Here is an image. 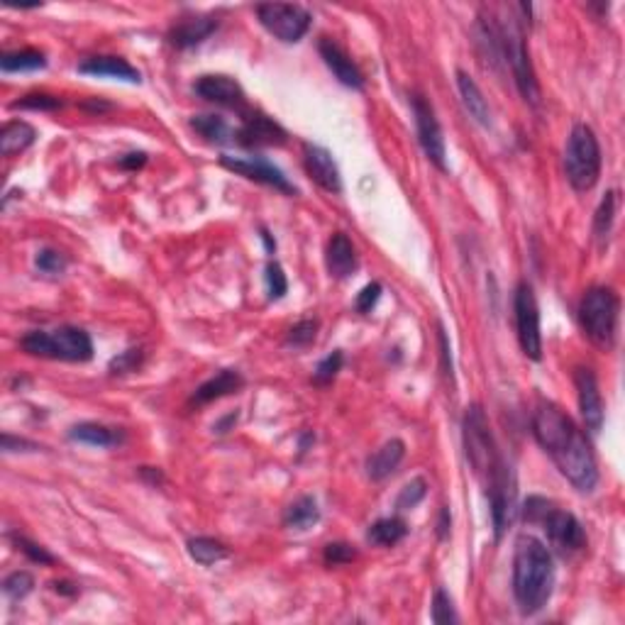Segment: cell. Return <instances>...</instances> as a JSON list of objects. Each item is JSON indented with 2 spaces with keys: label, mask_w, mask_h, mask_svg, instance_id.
<instances>
[{
  "label": "cell",
  "mask_w": 625,
  "mask_h": 625,
  "mask_svg": "<svg viewBox=\"0 0 625 625\" xmlns=\"http://www.w3.org/2000/svg\"><path fill=\"white\" fill-rule=\"evenodd\" d=\"M462 440H465L466 459H469L476 479L481 481V487L488 496L496 540H501V535L511 523L516 487H513L511 469L506 465V459L501 457V450L496 445L487 413L481 405L466 408L465 423H462Z\"/></svg>",
  "instance_id": "6da1fadb"
},
{
  "label": "cell",
  "mask_w": 625,
  "mask_h": 625,
  "mask_svg": "<svg viewBox=\"0 0 625 625\" xmlns=\"http://www.w3.org/2000/svg\"><path fill=\"white\" fill-rule=\"evenodd\" d=\"M533 435L557 469L581 494H591L599 484V465L587 435L559 405L540 401L533 413Z\"/></svg>",
  "instance_id": "7a4b0ae2"
},
{
  "label": "cell",
  "mask_w": 625,
  "mask_h": 625,
  "mask_svg": "<svg viewBox=\"0 0 625 625\" xmlns=\"http://www.w3.org/2000/svg\"><path fill=\"white\" fill-rule=\"evenodd\" d=\"M555 589V562L545 542L520 535L513 555V596L523 616H533L548 606Z\"/></svg>",
  "instance_id": "3957f363"
},
{
  "label": "cell",
  "mask_w": 625,
  "mask_h": 625,
  "mask_svg": "<svg viewBox=\"0 0 625 625\" xmlns=\"http://www.w3.org/2000/svg\"><path fill=\"white\" fill-rule=\"evenodd\" d=\"M491 17V25H494L496 45H498V52H501V59L511 67V74L516 78V86H518L520 96L530 103V106H540V84H538V77H535L533 61H530V54H528L526 37H523V20L513 15L508 10V15H494Z\"/></svg>",
  "instance_id": "277c9868"
},
{
  "label": "cell",
  "mask_w": 625,
  "mask_h": 625,
  "mask_svg": "<svg viewBox=\"0 0 625 625\" xmlns=\"http://www.w3.org/2000/svg\"><path fill=\"white\" fill-rule=\"evenodd\" d=\"M565 174L574 191H591L601 176V145L596 132L579 122L569 132L565 147Z\"/></svg>",
  "instance_id": "5b68a950"
},
{
  "label": "cell",
  "mask_w": 625,
  "mask_h": 625,
  "mask_svg": "<svg viewBox=\"0 0 625 625\" xmlns=\"http://www.w3.org/2000/svg\"><path fill=\"white\" fill-rule=\"evenodd\" d=\"M27 354L45 359H61V362H88L93 357V340L91 335L81 328H64L56 330H32L20 340Z\"/></svg>",
  "instance_id": "8992f818"
},
{
  "label": "cell",
  "mask_w": 625,
  "mask_h": 625,
  "mask_svg": "<svg viewBox=\"0 0 625 625\" xmlns=\"http://www.w3.org/2000/svg\"><path fill=\"white\" fill-rule=\"evenodd\" d=\"M618 312H620V301L613 289L594 286L584 293L579 303V323L584 335L596 347L603 350L613 347L618 333Z\"/></svg>",
  "instance_id": "52a82bcc"
},
{
  "label": "cell",
  "mask_w": 625,
  "mask_h": 625,
  "mask_svg": "<svg viewBox=\"0 0 625 625\" xmlns=\"http://www.w3.org/2000/svg\"><path fill=\"white\" fill-rule=\"evenodd\" d=\"M257 17H260L261 27L282 39L286 45L301 42L311 30L312 17L311 13L301 5H291V3H261L257 5Z\"/></svg>",
  "instance_id": "ba28073f"
},
{
  "label": "cell",
  "mask_w": 625,
  "mask_h": 625,
  "mask_svg": "<svg viewBox=\"0 0 625 625\" xmlns=\"http://www.w3.org/2000/svg\"><path fill=\"white\" fill-rule=\"evenodd\" d=\"M513 311H516V330H518L520 350L528 359L540 362L542 357V335H540V308L530 283H518L516 298H513Z\"/></svg>",
  "instance_id": "9c48e42d"
},
{
  "label": "cell",
  "mask_w": 625,
  "mask_h": 625,
  "mask_svg": "<svg viewBox=\"0 0 625 625\" xmlns=\"http://www.w3.org/2000/svg\"><path fill=\"white\" fill-rule=\"evenodd\" d=\"M413 115H415V128L423 152L440 171H447V147L440 122L435 118L433 106L423 96H413Z\"/></svg>",
  "instance_id": "30bf717a"
},
{
  "label": "cell",
  "mask_w": 625,
  "mask_h": 625,
  "mask_svg": "<svg viewBox=\"0 0 625 625\" xmlns=\"http://www.w3.org/2000/svg\"><path fill=\"white\" fill-rule=\"evenodd\" d=\"M220 164L228 171L237 176H244L250 181L264 183V186H272L276 191L286 193V196H296V186L286 179L282 169L274 167L272 161L261 159V157H230V154H222Z\"/></svg>",
  "instance_id": "8fae6325"
},
{
  "label": "cell",
  "mask_w": 625,
  "mask_h": 625,
  "mask_svg": "<svg viewBox=\"0 0 625 625\" xmlns=\"http://www.w3.org/2000/svg\"><path fill=\"white\" fill-rule=\"evenodd\" d=\"M540 526L545 528L548 533V540L552 542V548L559 552V555H574V552H581L584 545H587V533L572 513L559 511V508H549L548 516L540 520Z\"/></svg>",
  "instance_id": "7c38bea8"
},
{
  "label": "cell",
  "mask_w": 625,
  "mask_h": 625,
  "mask_svg": "<svg viewBox=\"0 0 625 625\" xmlns=\"http://www.w3.org/2000/svg\"><path fill=\"white\" fill-rule=\"evenodd\" d=\"M286 130L269 115L257 113V110H244L242 125L237 128V145L247 149H261V147H282L286 145Z\"/></svg>",
  "instance_id": "4fadbf2b"
},
{
  "label": "cell",
  "mask_w": 625,
  "mask_h": 625,
  "mask_svg": "<svg viewBox=\"0 0 625 625\" xmlns=\"http://www.w3.org/2000/svg\"><path fill=\"white\" fill-rule=\"evenodd\" d=\"M196 96H200L208 103L222 108H235V110H247V96H244L242 86L237 84L232 77L225 74H206L193 84Z\"/></svg>",
  "instance_id": "5bb4252c"
},
{
  "label": "cell",
  "mask_w": 625,
  "mask_h": 625,
  "mask_svg": "<svg viewBox=\"0 0 625 625\" xmlns=\"http://www.w3.org/2000/svg\"><path fill=\"white\" fill-rule=\"evenodd\" d=\"M574 384H577V396H579L581 418L587 423L589 433H599L603 425V398L599 391L596 374L589 366H579L574 372Z\"/></svg>",
  "instance_id": "9a60e30c"
},
{
  "label": "cell",
  "mask_w": 625,
  "mask_h": 625,
  "mask_svg": "<svg viewBox=\"0 0 625 625\" xmlns=\"http://www.w3.org/2000/svg\"><path fill=\"white\" fill-rule=\"evenodd\" d=\"M303 161L308 174L323 191L328 193H340L343 191V176H340V169H337L333 154L321 145H303Z\"/></svg>",
  "instance_id": "2e32d148"
},
{
  "label": "cell",
  "mask_w": 625,
  "mask_h": 625,
  "mask_svg": "<svg viewBox=\"0 0 625 625\" xmlns=\"http://www.w3.org/2000/svg\"><path fill=\"white\" fill-rule=\"evenodd\" d=\"M318 52H321L325 67L335 74V78L340 84L347 86V88H354V91H362V88H364V77H362V71H359L357 64L352 61L350 54L344 52L337 42L323 37L321 42H318Z\"/></svg>",
  "instance_id": "e0dca14e"
},
{
  "label": "cell",
  "mask_w": 625,
  "mask_h": 625,
  "mask_svg": "<svg viewBox=\"0 0 625 625\" xmlns=\"http://www.w3.org/2000/svg\"><path fill=\"white\" fill-rule=\"evenodd\" d=\"M78 74L98 78H115V81H125V84H139L142 74H139L130 61L120 59V56H91L78 64Z\"/></svg>",
  "instance_id": "ac0fdd59"
},
{
  "label": "cell",
  "mask_w": 625,
  "mask_h": 625,
  "mask_svg": "<svg viewBox=\"0 0 625 625\" xmlns=\"http://www.w3.org/2000/svg\"><path fill=\"white\" fill-rule=\"evenodd\" d=\"M218 30V20L213 15H191L181 17L179 23L169 30V42L176 49H189V46L200 45Z\"/></svg>",
  "instance_id": "d6986e66"
},
{
  "label": "cell",
  "mask_w": 625,
  "mask_h": 625,
  "mask_svg": "<svg viewBox=\"0 0 625 625\" xmlns=\"http://www.w3.org/2000/svg\"><path fill=\"white\" fill-rule=\"evenodd\" d=\"M244 386L242 374L235 372V369H222L215 376H210L208 382H203L199 389L193 391L191 404L193 405H206L213 404L218 398H225L230 394H237V391Z\"/></svg>",
  "instance_id": "ffe728a7"
},
{
  "label": "cell",
  "mask_w": 625,
  "mask_h": 625,
  "mask_svg": "<svg viewBox=\"0 0 625 625\" xmlns=\"http://www.w3.org/2000/svg\"><path fill=\"white\" fill-rule=\"evenodd\" d=\"M325 264H328L330 276H335V279H347L357 272V252H354V244L350 242V237L343 235V232H335L330 237Z\"/></svg>",
  "instance_id": "44dd1931"
},
{
  "label": "cell",
  "mask_w": 625,
  "mask_h": 625,
  "mask_svg": "<svg viewBox=\"0 0 625 625\" xmlns=\"http://www.w3.org/2000/svg\"><path fill=\"white\" fill-rule=\"evenodd\" d=\"M404 457H405L404 440L394 437V440H389V443H384L379 450L374 452V455H369V459H366V474H369V479L384 481L386 476H391V474L398 469V465L404 462Z\"/></svg>",
  "instance_id": "7402d4cb"
},
{
  "label": "cell",
  "mask_w": 625,
  "mask_h": 625,
  "mask_svg": "<svg viewBox=\"0 0 625 625\" xmlns=\"http://www.w3.org/2000/svg\"><path fill=\"white\" fill-rule=\"evenodd\" d=\"M457 88L459 96H462V103H465L466 108V113L472 115L481 128H488V125H491V108H488L487 98H484V93H481V88L476 86V81L462 69L457 71Z\"/></svg>",
  "instance_id": "603a6c76"
},
{
  "label": "cell",
  "mask_w": 625,
  "mask_h": 625,
  "mask_svg": "<svg viewBox=\"0 0 625 625\" xmlns=\"http://www.w3.org/2000/svg\"><path fill=\"white\" fill-rule=\"evenodd\" d=\"M35 139H37V130L32 128L30 122H5L3 130H0V154H3V157H13V154L25 152L27 147L35 145Z\"/></svg>",
  "instance_id": "cb8c5ba5"
},
{
  "label": "cell",
  "mask_w": 625,
  "mask_h": 625,
  "mask_svg": "<svg viewBox=\"0 0 625 625\" xmlns=\"http://www.w3.org/2000/svg\"><path fill=\"white\" fill-rule=\"evenodd\" d=\"M69 437L74 443L91 445V447H115L125 440L122 430L100 425V423H78L69 430Z\"/></svg>",
  "instance_id": "d4e9b609"
},
{
  "label": "cell",
  "mask_w": 625,
  "mask_h": 625,
  "mask_svg": "<svg viewBox=\"0 0 625 625\" xmlns=\"http://www.w3.org/2000/svg\"><path fill=\"white\" fill-rule=\"evenodd\" d=\"M191 128L210 145H235L237 130H232L220 115H193Z\"/></svg>",
  "instance_id": "484cf974"
},
{
  "label": "cell",
  "mask_w": 625,
  "mask_h": 625,
  "mask_svg": "<svg viewBox=\"0 0 625 625\" xmlns=\"http://www.w3.org/2000/svg\"><path fill=\"white\" fill-rule=\"evenodd\" d=\"M405 535H408L405 520L394 516V518H382L376 520L374 526H369V530H366V540L372 542V545H376V548H394V545H398V542L404 540Z\"/></svg>",
  "instance_id": "4316f807"
},
{
  "label": "cell",
  "mask_w": 625,
  "mask_h": 625,
  "mask_svg": "<svg viewBox=\"0 0 625 625\" xmlns=\"http://www.w3.org/2000/svg\"><path fill=\"white\" fill-rule=\"evenodd\" d=\"M321 520V511L312 496H301L283 511V526L293 530H308Z\"/></svg>",
  "instance_id": "83f0119b"
},
{
  "label": "cell",
  "mask_w": 625,
  "mask_h": 625,
  "mask_svg": "<svg viewBox=\"0 0 625 625\" xmlns=\"http://www.w3.org/2000/svg\"><path fill=\"white\" fill-rule=\"evenodd\" d=\"M46 67V56L37 49H17V52H5L0 56V69L5 74H17V71H37Z\"/></svg>",
  "instance_id": "f1b7e54d"
},
{
  "label": "cell",
  "mask_w": 625,
  "mask_h": 625,
  "mask_svg": "<svg viewBox=\"0 0 625 625\" xmlns=\"http://www.w3.org/2000/svg\"><path fill=\"white\" fill-rule=\"evenodd\" d=\"M186 548H189L191 559H196L203 567L215 565V562H220V559L228 557V548L220 540H213V538H193Z\"/></svg>",
  "instance_id": "f546056e"
},
{
  "label": "cell",
  "mask_w": 625,
  "mask_h": 625,
  "mask_svg": "<svg viewBox=\"0 0 625 625\" xmlns=\"http://www.w3.org/2000/svg\"><path fill=\"white\" fill-rule=\"evenodd\" d=\"M616 206H618V193L609 191L601 199L599 208H596L594 232L599 240H606V237L610 235V228H613V220H616Z\"/></svg>",
  "instance_id": "4dcf8cb0"
},
{
  "label": "cell",
  "mask_w": 625,
  "mask_h": 625,
  "mask_svg": "<svg viewBox=\"0 0 625 625\" xmlns=\"http://www.w3.org/2000/svg\"><path fill=\"white\" fill-rule=\"evenodd\" d=\"M430 618H433V623H437V625H452L459 620L457 613H455V606H452L450 594H447L445 589H435L433 606H430Z\"/></svg>",
  "instance_id": "1f68e13d"
},
{
  "label": "cell",
  "mask_w": 625,
  "mask_h": 625,
  "mask_svg": "<svg viewBox=\"0 0 625 625\" xmlns=\"http://www.w3.org/2000/svg\"><path fill=\"white\" fill-rule=\"evenodd\" d=\"M35 267L46 276H61L67 272V257L56 252V250L45 247V250H39L37 257H35Z\"/></svg>",
  "instance_id": "d6a6232c"
},
{
  "label": "cell",
  "mask_w": 625,
  "mask_h": 625,
  "mask_svg": "<svg viewBox=\"0 0 625 625\" xmlns=\"http://www.w3.org/2000/svg\"><path fill=\"white\" fill-rule=\"evenodd\" d=\"M264 283H267V293L272 301H279V298L286 296L289 282H286V274H283L282 264L269 261L267 269H264Z\"/></svg>",
  "instance_id": "836d02e7"
},
{
  "label": "cell",
  "mask_w": 625,
  "mask_h": 625,
  "mask_svg": "<svg viewBox=\"0 0 625 625\" xmlns=\"http://www.w3.org/2000/svg\"><path fill=\"white\" fill-rule=\"evenodd\" d=\"M427 494V484L425 479H413L408 481L404 488H401V494H398L396 498V508L398 511H408V508H415V506L425 498Z\"/></svg>",
  "instance_id": "e575fe53"
},
{
  "label": "cell",
  "mask_w": 625,
  "mask_h": 625,
  "mask_svg": "<svg viewBox=\"0 0 625 625\" xmlns=\"http://www.w3.org/2000/svg\"><path fill=\"white\" fill-rule=\"evenodd\" d=\"M32 587H35V579H32L30 572H13L8 579L3 581V591L13 601H23L25 596L32 591Z\"/></svg>",
  "instance_id": "d590c367"
},
{
  "label": "cell",
  "mask_w": 625,
  "mask_h": 625,
  "mask_svg": "<svg viewBox=\"0 0 625 625\" xmlns=\"http://www.w3.org/2000/svg\"><path fill=\"white\" fill-rule=\"evenodd\" d=\"M343 352L335 350L333 354H328V357L323 359L321 364L315 366V374H312V382L318 384V386H325V384H330L333 379L337 376V372L343 369Z\"/></svg>",
  "instance_id": "8d00e7d4"
},
{
  "label": "cell",
  "mask_w": 625,
  "mask_h": 625,
  "mask_svg": "<svg viewBox=\"0 0 625 625\" xmlns=\"http://www.w3.org/2000/svg\"><path fill=\"white\" fill-rule=\"evenodd\" d=\"M142 362H145V352L139 350V347H132V350H125L120 352L118 357L110 362V374H132L138 372L139 366H142Z\"/></svg>",
  "instance_id": "74e56055"
},
{
  "label": "cell",
  "mask_w": 625,
  "mask_h": 625,
  "mask_svg": "<svg viewBox=\"0 0 625 625\" xmlns=\"http://www.w3.org/2000/svg\"><path fill=\"white\" fill-rule=\"evenodd\" d=\"M13 110H56L61 108V100L56 96H49V93H30V96H23L20 100L13 103Z\"/></svg>",
  "instance_id": "f35d334b"
},
{
  "label": "cell",
  "mask_w": 625,
  "mask_h": 625,
  "mask_svg": "<svg viewBox=\"0 0 625 625\" xmlns=\"http://www.w3.org/2000/svg\"><path fill=\"white\" fill-rule=\"evenodd\" d=\"M315 335H318V321L305 318V321L296 323V325L289 330L286 343L293 344V347H305V344H311L312 340H315Z\"/></svg>",
  "instance_id": "ab89813d"
},
{
  "label": "cell",
  "mask_w": 625,
  "mask_h": 625,
  "mask_svg": "<svg viewBox=\"0 0 625 625\" xmlns=\"http://www.w3.org/2000/svg\"><path fill=\"white\" fill-rule=\"evenodd\" d=\"M13 542H15L17 549H20L27 559H32V562H37V565H54V557L49 555L42 545H37V542L27 540L23 535H13Z\"/></svg>",
  "instance_id": "60d3db41"
},
{
  "label": "cell",
  "mask_w": 625,
  "mask_h": 625,
  "mask_svg": "<svg viewBox=\"0 0 625 625\" xmlns=\"http://www.w3.org/2000/svg\"><path fill=\"white\" fill-rule=\"evenodd\" d=\"M323 557H325V565L330 567L350 565L352 559L357 557V549L352 548V545H347V542H330L328 548H325V552H323Z\"/></svg>",
  "instance_id": "b9f144b4"
},
{
  "label": "cell",
  "mask_w": 625,
  "mask_h": 625,
  "mask_svg": "<svg viewBox=\"0 0 625 625\" xmlns=\"http://www.w3.org/2000/svg\"><path fill=\"white\" fill-rule=\"evenodd\" d=\"M549 508H552V504H549L548 498H542V496H530L526 501V508H523V518H526L528 523L540 526V520L548 516Z\"/></svg>",
  "instance_id": "7bdbcfd3"
},
{
  "label": "cell",
  "mask_w": 625,
  "mask_h": 625,
  "mask_svg": "<svg viewBox=\"0 0 625 625\" xmlns=\"http://www.w3.org/2000/svg\"><path fill=\"white\" fill-rule=\"evenodd\" d=\"M379 298H382V283L372 282V283H366L364 289L359 291L354 305H357L359 312H369L374 305L379 303Z\"/></svg>",
  "instance_id": "ee69618b"
},
{
  "label": "cell",
  "mask_w": 625,
  "mask_h": 625,
  "mask_svg": "<svg viewBox=\"0 0 625 625\" xmlns=\"http://www.w3.org/2000/svg\"><path fill=\"white\" fill-rule=\"evenodd\" d=\"M3 450L5 452H32L37 450V445L25 440V437H13L10 433L3 435Z\"/></svg>",
  "instance_id": "f6af8a7d"
},
{
  "label": "cell",
  "mask_w": 625,
  "mask_h": 625,
  "mask_svg": "<svg viewBox=\"0 0 625 625\" xmlns=\"http://www.w3.org/2000/svg\"><path fill=\"white\" fill-rule=\"evenodd\" d=\"M145 161H147L145 152H132V154H128V157H122L120 167L122 169H139L142 164H145Z\"/></svg>",
  "instance_id": "bcb514c9"
},
{
  "label": "cell",
  "mask_w": 625,
  "mask_h": 625,
  "mask_svg": "<svg viewBox=\"0 0 625 625\" xmlns=\"http://www.w3.org/2000/svg\"><path fill=\"white\" fill-rule=\"evenodd\" d=\"M450 526H452L450 511H447V508H443V511H440V523H437V535H440V540H445V538H447V533H450Z\"/></svg>",
  "instance_id": "7dc6e473"
},
{
  "label": "cell",
  "mask_w": 625,
  "mask_h": 625,
  "mask_svg": "<svg viewBox=\"0 0 625 625\" xmlns=\"http://www.w3.org/2000/svg\"><path fill=\"white\" fill-rule=\"evenodd\" d=\"M139 474H142V476H145V479H152L154 487H157V484H161V481H164V476H161L159 469H154V466H142V469H139Z\"/></svg>",
  "instance_id": "c3c4849f"
},
{
  "label": "cell",
  "mask_w": 625,
  "mask_h": 625,
  "mask_svg": "<svg viewBox=\"0 0 625 625\" xmlns=\"http://www.w3.org/2000/svg\"><path fill=\"white\" fill-rule=\"evenodd\" d=\"M261 240H264V244H267L269 252H274V250H276V242H272V237H269L267 230H261Z\"/></svg>",
  "instance_id": "681fc988"
}]
</instances>
